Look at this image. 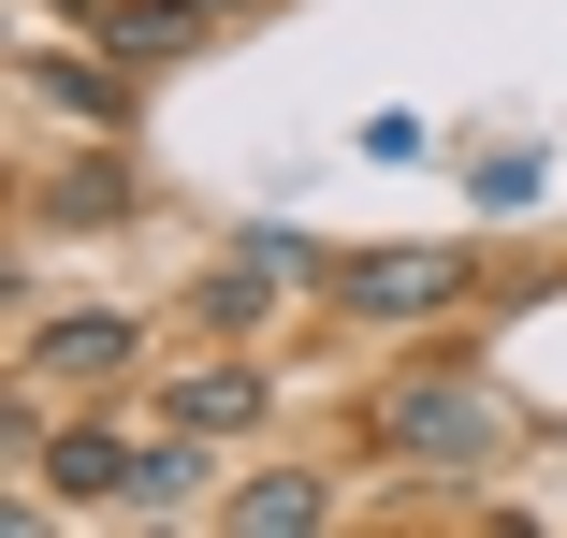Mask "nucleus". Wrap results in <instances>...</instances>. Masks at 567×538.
<instances>
[{
  "mask_svg": "<svg viewBox=\"0 0 567 538\" xmlns=\"http://www.w3.org/2000/svg\"><path fill=\"white\" fill-rule=\"evenodd\" d=\"M320 277H334V248H306V234H234V262L189 291V320H204V335H248L277 291H320Z\"/></svg>",
  "mask_w": 567,
  "mask_h": 538,
  "instance_id": "7ed1b4c3",
  "label": "nucleus"
},
{
  "mask_svg": "<svg viewBox=\"0 0 567 538\" xmlns=\"http://www.w3.org/2000/svg\"><path fill=\"white\" fill-rule=\"evenodd\" d=\"M102 219H132V161H117V132H102L87 161H59V175H30V234H102Z\"/></svg>",
  "mask_w": 567,
  "mask_h": 538,
  "instance_id": "6e6552de",
  "label": "nucleus"
},
{
  "mask_svg": "<svg viewBox=\"0 0 567 538\" xmlns=\"http://www.w3.org/2000/svg\"><path fill=\"white\" fill-rule=\"evenodd\" d=\"M73 30H87V44H117L132 73H175L218 15H189V0H73Z\"/></svg>",
  "mask_w": 567,
  "mask_h": 538,
  "instance_id": "1a4fd4ad",
  "label": "nucleus"
},
{
  "mask_svg": "<svg viewBox=\"0 0 567 538\" xmlns=\"http://www.w3.org/2000/svg\"><path fill=\"white\" fill-rule=\"evenodd\" d=\"M189 15H218V30H234V15H248V0H189Z\"/></svg>",
  "mask_w": 567,
  "mask_h": 538,
  "instance_id": "ddd939ff",
  "label": "nucleus"
},
{
  "mask_svg": "<svg viewBox=\"0 0 567 538\" xmlns=\"http://www.w3.org/2000/svg\"><path fill=\"white\" fill-rule=\"evenodd\" d=\"M466 291H481V248H350L320 277L334 320H451Z\"/></svg>",
  "mask_w": 567,
  "mask_h": 538,
  "instance_id": "f03ea898",
  "label": "nucleus"
},
{
  "mask_svg": "<svg viewBox=\"0 0 567 538\" xmlns=\"http://www.w3.org/2000/svg\"><path fill=\"white\" fill-rule=\"evenodd\" d=\"M538 175H553L538 146H495V161H481V204H538Z\"/></svg>",
  "mask_w": 567,
  "mask_h": 538,
  "instance_id": "f8f14e48",
  "label": "nucleus"
},
{
  "mask_svg": "<svg viewBox=\"0 0 567 538\" xmlns=\"http://www.w3.org/2000/svg\"><path fill=\"white\" fill-rule=\"evenodd\" d=\"M495 437H509V393H495V364H466V350L393 364V379L364 393V452H393V466L466 480V466H495Z\"/></svg>",
  "mask_w": 567,
  "mask_h": 538,
  "instance_id": "f257e3e1",
  "label": "nucleus"
},
{
  "mask_svg": "<svg viewBox=\"0 0 567 538\" xmlns=\"http://www.w3.org/2000/svg\"><path fill=\"white\" fill-rule=\"evenodd\" d=\"M218 524L234 538H320L334 524V466H248L234 495H218Z\"/></svg>",
  "mask_w": 567,
  "mask_h": 538,
  "instance_id": "0eeeda50",
  "label": "nucleus"
},
{
  "mask_svg": "<svg viewBox=\"0 0 567 538\" xmlns=\"http://www.w3.org/2000/svg\"><path fill=\"white\" fill-rule=\"evenodd\" d=\"M204 495H218V466H204V437L175 422V437L146 452V480H132V509H204Z\"/></svg>",
  "mask_w": 567,
  "mask_h": 538,
  "instance_id": "9b49d317",
  "label": "nucleus"
},
{
  "mask_svg": "<svg viewBox=\"0 0 567 538\" xmlns=\"http://www.w3.org/2000/svg\"><path fill=\"white\" fill-rule=\"evenodd\" d=\"M16 364H30V379H59V393H102V379H132V364H146V320H132V306L30 320V335H16Z\"/></svg>",
  "mask_w": 567,
  "mask_h": 538,
  "instance_id": "20e7f679",
  "label": "nucleus"
},
{
  "mask_svg": "<svg viewBox=\"0 0 567 538\" xmlns=\"http://www.w3.org/2000/svg\"><path fill=\"white\" fill-rule=\"evenodd\" d=\"M262 393H277L262 364H189L175 379V422H189V437H234V422H262Z\"/></svg>",
  "mask_w": 567,
  "mask_h": 538,
  "instance_id": "9d476101",
  "label": "nucleus"
},
{
  "mask_svg": "<svg viewBox=\"0 0 567 538\" xmlns=\"http://www.w3.org/2000/svg\"><path fill=\"white\" fill-rule=\"evenodd\" d=\"M16 87H30V102H59L73 132H132V117H146L117 44H44V59H16Z\"/></svg>",
  "mask_w": 567,
  "mask_h": 538,
  "instance_id": "39448f33",
  "label": "nucleus"
},
{
  "mask_svg": "<svg viewBox=\"0 0 567 538\" xmlns=\"http://www.w3.org/2000/svg\"><path fill=\"white\" fill-rule=\"evenodd\" d=\"M59 509H132V480H146V452L117 437V422H73V437H44V466H30Z\"/></svg>",
  "mask_w": 567,
  "mask_h": 538,
  "instance_id": "423d86ee",
  "label": "nucleus"
}]
</instances>
